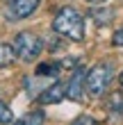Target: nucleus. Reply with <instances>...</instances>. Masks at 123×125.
I'll return each mask as SVG.
<instances>
[{"mask_svg": "<svg viewBox=\"0 0 123 125\" xmlns=\"http://www.w3.org/2000/svg\"><path fill=\"white\" fill-rule=\"evenodd\" d=\"M53 30L59 36H66L71 41H84V34H87L84 16L75 7H62V9L55 14Z\"/></svg>", "mask_w": 123, "mask_h": 125, "instance_id": "1", "label": "nucleus"}, {"mask_svg": "<svg viewBox=\"0 0 123 125\" xmlns=\"http://www.w3.org/2000/svg\"><path fill=\"white\" fill-rule=\"evenodd\" d=\"M112 77H114V62L93 64L84 75V91H89V95H93V98H100L107 91Z\"/></svg>", "mask_w": 123, "mask_h": 125, "instance_id": "2", "label": "nucleus"}, {"mask_svg": "<svg viewBox=\"0 0 123 125\" xmlns=\"http://www.w3.org/2000/svg\"><path fill=\"white\" fill-rule=\"evenodd\" d=\"M11 48H14V52H16L18 59L34 62L41 55V50H43V41H41V36L34 34V32H18L14 36Z\"/></svg>", "mask_w": 123, "mask_h": 125, "instance_id": "3", "label": "nucleus"}, {"mask_svg": "<svg viewBox=\"0 0 123 125\" xmlns=\"http://www.w3.org/2000/svg\"><path fill=\"white\" fill-rule=\"evenodd\" d=\"M39 2L41 0H11L5 16H7V21H23L37 11Z\"/></svg>", "mask_w": 123, "mask_h": 125, "instance_id": "4", "label": "nucleus"}, {"mask_svg": "<svg viewBox=\"0 0 123 125\" xmlns=\"http://www.w3.org/2000/svg\"><path fill=\"white\" fill-rule=\"evenodd\" d=\"M84 75H87L84 66H78V68L73 71L71 80L66 82V98H68V100L80 102V100L84 98Z\"/></svg>", "mask_w": 123, "mask_h": 125, "instance_id": "5", "label": "nucleus"}, {"mask_svg": "<svg viewBox=\"0 0 123 125\" xmlns=\"http://www.w3.org/2000/svg\"><path fill=\"white\" fill-rule=\"evenodd\" d=\"M66 98V84L64 82H53L50 86H46L39 95H37V102L39 105H57Z\"/></svg>", "mask_w": 123, "mask_h": 125, "instance_id": "6", "label": "nucleus"}, {"mask_svg": "<svg viewBox=\"0 0 123 125\" xmlns=\"http://www.w3.org/2000/svg\"><path fill=\"white\" fill-rule=\"evenodd\" d=\"M107 112H110L112 116H123V89L114 91L110 98H107Z\"/></svg>", "mask_w": 123, "mask_h": 125, "instance_id": "7", "label": "nucleus"}, {"mask_svg": "<svg viewBox=\"0 0 123 125\" xmlns=\"http://www.w3.org/2000/svg\"><path fill=\"white\" fill-rule=\"evenodd\" d=\"M62 73V64L59 62H43L37 66V75L39 77H57Z\"/></svg>", "mask_w": 123, "mask_h": 125, "instance_id": "8", "label": "nucleus"}, {"mask_svg": "<svg viewBox=\"0 0 123 125\" xmlns=\"http://www.w3.org/2000/svg\"><path fill=\"white\" fill-rule=\"evenodd\" d=\"M16 62V52H14V48L9 43H0V68H5V66H11Z\"/></svg>", "mask_w": 123, "mask_h": 125, "instance_id": "9", "label": "nucleus"}, {"mask_svg": "<svg viewBox=\"0 0 123 125\" xmlns=\"http://www.w3.org/2000/svg\"><path fill=\"white\" fill-rule=\"evenodd\" d=\"M43 123H46V114L37 109V112H30V114H25L23 118H21V121L16 123V125H43Z\"/></svg>", "mask_w": 123, "mask_h": 125, "instance_id": "10", "label": "nucleus"}, {"mask_svg": "<svg viewBox=\"0 0 123 125\" xmlns=\"http://www.w3.org/2000/svg\"><path fill=\"white\" fill-rule=\"evenodd\" d=\"M89 14H91V18L96 21L98 25H100V23H103V25H107V23H110V21L114 18V9H110V7H105V9H91Z\"/></svg>", "mask_w": 123, "mask_h": 125, "instance_id": "11", "label": "nucleus"}, {"mask_svg": "<svg viewBox=\"0 0 123 125\" xmlns=\"http://www.w3.org/2000/svg\"><path fill=\"white\" fill-rule=\"evenodd\" d=\"M14 123V114L11 109L5 105V102H0V125H11Z\"/></svg>", "mask_w": 123, "mask_h": 125, "instance_id": "12", "label": "nucleus"}, {"mask_svg": "<svg viewBox=\"0 0 123 125\" xmlns=\"http://www.w3.org/2000/svg\"><path fill=\"white\" fill-rule=\"evenodd\" d=\"M71 125H100V123H98L96 118H91V116H78Z\"/></svg>", "mask_w": 123, "mask_h": 125, "instance_id": "13", "label": "nucleus"}, {"mask_svg": "<svg viewBox=\"0 0 123 125\" xmlns=\"http://www.w3.org/2000/svg\"><path fill=\"white\" fill-rule=\"evenodd\" d=\"M112 43H114V46H123V30L114 32V36H112Z\"/></svg>", "mask_w": 123, "mask_h": 125, "instance_id": "14", "label": "nucleus"}, {"mask_svg": "<svg viewBox=\"0 0 123 125\" xmlns=\"http://www.w3.org/2000/svg\"><path fill=\"white\" fill-rule=\"evenodd\" d=\"M87 2H89V5H103L105 0H87Z\"/></svg>", "mask_w": 123, "mask_h": 125, "instance_id": "15", "label": "nucleus"}, {"mask_svg": "<svg viewBox=\"0 0 123 125\" xmlns=\"http://www.w3.org/2000/svg\"><path fill=\"white\" fill-rule=\"evenodd\" d=\"M119 82H121V86H123V73H121V77H119Z\"/></svg>", "mask_w": 123, "mask_h": 125, "instance_id": "16", "label": "nucleus"}]
</instances>
